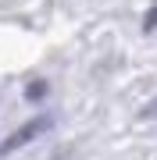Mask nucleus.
Wrapping results in <instances>:
<instances>
[{
    "label": "nucleus",
    "mask_w": 157,
    "mask_h": 160,
    "mask_svg": "<svg viewBox=\"0 0 157 160\" xmlns=\"http://www.w3.org/2000/svg\"><path fill=\"white\" fill-rule=\"evenodd\" d=\"M47 128H50V118H36L32 125H22V128L14 132V135H7V139H4L0 153H11V149H18L22 142H32V139L39 135V132H47Z\"/></svg>",
    "instance_id": "obj_1"
}]
</instances>
